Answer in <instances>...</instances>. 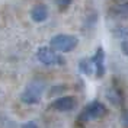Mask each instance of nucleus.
Here are the masks:
<instances>
[{
    "label": "nucleus",
    "instance_id": "nucleus-2",
    "mask_svg": "<svg viewBox=\"0 0 128 128\" xmlns=\"http://www.w3.org/2000/svg\"><path fill=\"white\" fill-rule=\"evenodd\" d=\"M45 84L42 82H31L20 93V100L26 105H35L41 100Z\"/></svg>",
    "mask_w": 128,
    "mask_h": 128
},
{
    "label": "nucleus",
    "instance_id": "nucleus-14",
    "mask_svg": "<svg viewBox=\"0 0 128 128\" xmlns=\"http://www.w3.org/2000/svg\"><path fill=\"white\" fill-rule=\"evenodd\" d=\"M56 3L58 6H68L72 3V0H56Z\"/></svg>",
    "mask_w": 128,
    "mask_h": 128
},
{
    "label": "nucleus",
    "instance_id": "nucleus-15",
    "mask_svg": "<svg viewBox=\"0 0 128 128\" xmlns=\"http://www.w3.org/2000/svg\"><path fill=\"white\" fill-rule=\"evenodd\" d=\"M122 51H124L125 54H128V41L127 42H122Z\"/></svg>",
    "mask_w": 128,
    "mask_h": 128
},
{
    "label": "nucleus",
    "instance_id": "nucleus-5",
    "mask_svg": "<svg viewBox=\"0 0 128 128\" xmlns=\"http://www.w3.org/2000/svg\"><path fill=\"white\" fill-rule=\"evenodd\" d=\"M74 106H76V100H74V98H72V96H61V98L56 99V100L51 104V108H52V109L60 111V112L72 111Z\"/></svg>",
    "mask_w": 128,
    "mask_h": 128
},
{
    "label": "nucleus",
    "instance_id": "nucleus-6",
    "mask_svg": "<svg viewBox=\"0 0 128 128\" xmlns=\"http://www.w3.org/2000/svg\"><path fill=\"white\" fill-rule=\"evenodd\" d=\"M92 63H93V67H95V74L98 77H104L105 74V52L104 48L99 47L96 50V54L92 58Z\"/></svg>",
    "mask_w": 128,
    "mask_h": 128
},
{
    "label": "nucleus",
    "instance_id": "nucleus-11",
    "mask_svg": "<svg viewBox=\"0 0 128 128\" xmlns=\"http://www.w3.org/2000/svg\"><path fill=\"white\" fill-rule=\"evenodd\" d=\"M114 34H115V36H116V38L128 40V28H125V26H121V28H118V29L114 32Z\"/></svg>",
    "mask_w": 128,
    "mask_h": 128
},
{
    "label": "nucleus",
    "instance_id": "nucleus-3",
    "mask_svg": "<svg viewBox=\"0 0 128 128\" xmlns=\"http://www.w3.org/2000/svg\"><path fill=\"white\" fill-rule=\"evenodd\" d=\"M106 106L99 100H93L83 109V112L79 115L80 121H90V120H98V118H102L105 114H106Z\"/></svg>",
    "mask_w": 128,
    "mask_h": 128
},
{
    "label": "nucleus",
    "instance_id": "nucleus-9",
    "mask_svg": "<svg viewBox=\"0 0 128 128\" xmlns=\"http://www.w3.org/2000/svg\"><path fill=\"white\" fill-rule=\"evenodd\" d=\"M106 98H108V99L111 100V104H114V105H122L124 104V98L121 96V92L115 88L109 89V90L106 92Z\"/></svg>",
    "mask_w": 128,
    "mask_h": 128
},
{
    "label": "nucleus",
    "instance_id": "nucleus-4",
    "mask_svg": "<svg viewBox=\"0 0 128 128\" xmlns=\"http://www.w3.org/2000/svg\"><path fill=\"white\" fill-rule=\"evenodd\" d=\"M36 58L44 66H54V64H64V60L56 54V51L50 47H40L36 51Z\"/></svg>",
    "mask_w": 128,
    "mask_h": 128
},
{
    "label": "nucleus",
    "instance_id": "nucleus-13",
    "mask_svg": "<svg viewBox=\"0 0 128 128\" xmlns=\"http://www.w3.org/2000/svg\"><path fill=\"white\" fill-rule=\"evenodd\" d=\"M20 128H38V125H36L35 122H32V121H28V122L22 124V127Z\"/></svg>",
    "mask_w": 128,
    "mask_h": 128
},
{
    "label": "nucleus",
    "instance_id": "nucleus-1",
    "mask_svg": "<svg viewBox=\"0 0 128 128\" xmlns=\"http://www.w3.org/2000/svg\"><path fill=\"white\" fill-rule=\"evenodd\" d=\"M79 45V38L68 34H58L54 35L50 41V47L60 52H70Z\"/></svg>",
    "mask_w": 128,
    "mask_h": 128
},
{
    "label": "nucleus",
    "instance_id": "nucleus-12",
    "mask_svg": "<svg viewBox=\"0 0 128 128\" xmlns=\"http://www.w3.org/2000/svg\"><path fill=\"white\" fill-rule=\"evenodd\" d=\"M121 121H122V125L125 128H128V111H125L124 114H122V118H121Z\"/></svg>",
    "mask_w": 128,
    "mask_h": 128
},
{
    "label": "nucleus",
    "instance_id": "nucleus-8",
    "mask_svg": "<svg viewBox=\"0 0 128 128\" xmlns=\"http://www.w3.org/2000/svg\"><path fill=\"white\" fill-rule=\"evenodd\" d=\"M79 70H80V73H83V74H86V76L93 74V73H95V67H93L92 60H90V58H83V60H80Z\"/></svg>",
    "mask_w": 128,
    "mask_h": 128
},
{
    "label": "nucleus",
    "instance_id": "nucleus-10",
    "mask_svg": "<svg viewBox=\"0 0 128 128\" xmlns=\"http://www.w3.org/2000/svg\"><path fill=\"white\" fill-rule=\"evenodd\" d=\"M112 12L115 13V15H122V16H128V2L125 3H120V4H116L115 8L112 9Z\"/></svg>",
    "mask_w": 128,
    "mask_h": 128
},
{
    "label": "nucleus",
    "instance_id": "nucleus-7",
    "mask_svg": "<svg viewBox=\"0 0 128 128\" xmlns=\"http://www.w3.org/2000/svg\"><path fill=\"white\" fill-rule=\"evenodd\" d=\"M48 18V9L47 6L44 4H36L34 6L31 10V19L36 24H41V22H45Z\"/></svg>",
    "mask_w": 128,
    "mask_h": 128
}]
</instances>
